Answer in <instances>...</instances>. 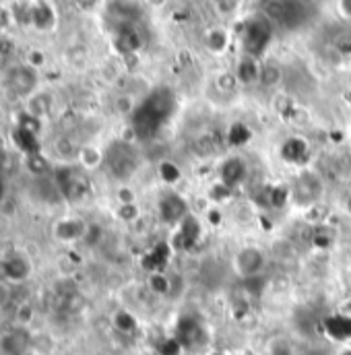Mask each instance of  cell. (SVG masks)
Wrapping results in <instances>:
<instances>
[{
  "label": "cell",
  "instance_id": "cell-1",
  "mask_svg": "<svg viewBox=\"0 0 351 355\" xmlns=\"http://www.w3.org/2000/svg\"><path fill=\"white\" fill-rule=\"evenodd\" d=\"M174 107V97L168 89H160L155 91L153 95H149L145 99V103L141 107L135 110V116H132V124H135V130L141 135V137H149L157 130V126L164 122L166 116H170Z\"/></svg>",
  "mask_w": 351,
  "mask_h": 355
},
{
  "label": "cell",
  "instance_id": "cell-2",
  "mask_svg": "<svg viewBox=\"0 0 351 355\" xmlns=\"http://www.w3.org/2000/svg\"><path fill=\"white\" fill-rule=\"evenodd\" d=\"M108 170L118 178V180H128V176L137 170V153L128 143H114L105 151V162Z\"/></svg>",
  "mask_w": 351,
  "mask_h": 355
},
{
  "label": "cell",
  "instance_id": "cell-3",
  "mask_svg": "<svg viewBox=\"0 0 351 355\" xmlns=\"http://www.w3.org/2000/svg\"><path fill=\"white\" fill-rule=\"evenodd\" d=\"M87 223L81 217H75V215L60 217L52 225V238L58 244H77V242H83L85 236H87Z\"/></svg>",
  "mask_w": 351,
  "mask_h": 355
},
{
  "label": "cell",
  "instance_id": "cell-4",
  "mask_svg": "<svg viewBox=\"0 0 351 355\" xmlns=\"http://www.w3.org/2000/svg\"><path fill=\"white\" fill-rule=\"evenodd\" d=\"M323 190H325V186H323L320 178L312 174V172H304L302 176L296 180V184L291 188V198L300 207H312L320 198Z\"/></svg>",
  "mask_w": 351,
  "mask_h": 355
},
{
  "label": "cell",
  "instance_id": "cell-5",
  "mask_svg": "<svg viewBox=\"0 0 351 355\" xmlns=\"http://www.w3.org/2000/svg\"><path fill=\"white\" fill-rule=\"evenodd\" d=\"M0 279L2 281H6V283H10V285H21V283H25V281H29L31 279V275H33V265H31V261L25 257V254H21V252H12V254H8L2 263H0Z\"/></svg>",
  "mask_w": 351,
  "mask_h": 355
},
{
  "label": "cell",
  "instance_id": "cell-6",
  "mask_svg": "<svg viewBox=\"0 0 351 355\" xmlns=\"http://www.w3.org/2000/svg\"><path fill=\"white\" fill-rule=\"evenodd\" d=\"M264 265H266L264 254L259 248H255V246L242 248V250L236 254V259H234V268H236V272H238L244 281L263 275Z\"/></svg>",
  "mask_w": 351,
  "mask_h": 355
},
{
  "label": "cell",
  "instance_id": "cell-7",
  "mask_svg": "<svg viewBox=\"0 0 351 355\" xmlns=\"http://www.w3.org/2000/svg\"><path fill=\"white\" fill-rule=\"evenodd\" d=\"M37 85V75L31 67H12L6 73V87L17 97H29Z\"/></svg>",
  "mask_w": 351,
  "mask_h": 355
},
{
  "label": "cell",
  "instance_id": "cell-8",
  "mask_svg": "<svg viewBox=\"0 0 351 355\" xmlns=\"http://www.w3.org/2000/svg\"><path fill=\"white\" fill-rule=\"evenodd\" d=\"M271 40V27L263 19H252L246 25V33H244V48L248 52V56H259L263 54Z\"/></svg>",
  "mask_w": 351,
  "mask_h": 355
},
{
  "label": "cell",
  "instance_id": "cell-9",
  "mask_svg": "<svg viewBox=\"0 0 351 355\" xmlns=\"http://www.w3.org/2000/svg\"><path fill=\"white\" fill-rule=\"evenodd\" d=\"M31 349V337L25 327H15L0 335V355H23Z\"/></svg>",
  "mask_w": 351,
  "mask_h": 355
},
{
  "label": "cell",
  "instance_id": "cell-10",
  "mask_svg": "<svg viewBox=\"0 0 351 355\" xmlns=\"http://www.w3.org/2000/svg\"><path fill=\"white\" fill-rule=\"evenodd\" d=\"M27 17H29V23L37 29H50L56 21V15L52 10V6L48 2H35L27 8Z\"/></svg>",
  "mask_w": 351,
  "mask_h": 355
},
{
  "label": "cell",
  "instance_id": "cell-11",
  "mask_svg": "<svg viewBox=\"0 0 351 355\" xmlns=\"http://www.w3.org/2000/svg\"><path fill=\"white\" fill-rule=\"evenodd\" d=\"M310 155V147L304 139L300 137H291L283 143L281 147V157L287 162V164H300L304 162L306 157Z\"/></svg>",
  "mask_w": 351,
  "mask_h": 355
},
{
  "label": "cell",
  "instance_id": "cell-12",
  "mask_svg": "<svg viewBox=\"0 0 351 355\" xmlns=\"http://www.w3.org/2000/svg\"><path fill=\"white\" fill-rule=\"evenodd\" d=\"M244 176H246V164L240 157H232L221 166V172H219L221 180L219 182L225 184L228 188H234L244 180Z\"/></svg>",
  "mask_w": 351,
  "mask_h": 355
},
{
  "label": "cell",
  "instance_id": "cell-13",
  "mask_svg": "<svg viewBox=\"0 0 351 355\" xmlns=\"http://www.w3.org/2000/svg\"><path fill=\"white\" fill-rule=\"evenodd\" d=\"M160 211H162L164 221L168 223H182L186 219V202L176 194H170L162 200Z\"/></svg>",
  "mask_w": 351,
  "mask_h": 355
},
{
  "label": "cell",
  "instance_id": "cell-14",
  "mask_svg": "<svg viewBox=\"0 0 351 355\" xmlns=\"http://www.w3.org/2000/svg\"><path fill=\"white\" fill-rule=\"evenodd\" d=\"M116 48L122 52V54H135L139 48H141V37L137 33L135 27L130 25H120L118 29V37H116Z\"/></svg>",
  "mask_w": 351,
  "mask_h": 355
},
{
  "label": "cell",
  "instance_id": "cell-15",
  "mask_svg": "<svg viewBox=\"0 0 351 355\" xmlns=\"http://www.w3.org/2000/svg\"><path fill=\"white\" fill-rule=\"evenodd\" d=\"M236 77L240 83L244 85H250V83H257L261 79V64L257 62L255 56H244L238 64V71H236Z\"/></svg>",
  "mask_w": 351,
  "mask_h": 355
},
{
  "label": "cell",
  "instance_id": "cell-16",
  "mask_svg": "<svg viewBox=\"0 0 351 355\" xmlns=\"http://www.w3.org/2000/svg\"><path fill=\"white\" fill-rule=\"evenodd\" d=\"M77 162H79V166L85 168V170H95V168H99V166L105 162V153H101L99 149H95V147H91V145H85V147L79 149Z\"/></svg>",
  "mask_w": 351,
  "mask_h": 355
},
{
  "label": "cell",
  "instance_id": "cell-17",
  "mask_svg": "<svg viewBox=\"0 0 351 355\" xmlns=\"http://www.w3.org/2000/svg\"><path fill=\"white\" fill-rule=\"evenodd\" d=\"M281 79H283V71H281V67L277 62L261 64V79L259 81H261L263 87H275V85L281 83Z\"/></svg>",
  "mask_w": 351,
  "mask_h": 355
},
{
  "label": "cell",
  "instance_id": "cell-18",
  "mask_svg": "<svg viewBox=\"0 0 351 355\" xmlns=\"http://www.w3.org/2000/svg\"><path fill=\"white\" fill-rule=\"evenodd\" d=\"M289 196H291V190H287L285 186H273V188L266 190V202L273 209L285 207V202L289 200Z\"/></svg>",
  "mask_w": 351,
  "mask_h": 355
},
{
  "label": "cell",
  "instance_id": "cell-19",
  "mask_svg": "<svg viewBox=\"0 0 351 355\" xmlns=\"http://www.w3.org/2000/svg\"><path fill=\"white\" fill-rule=\"evenodd\" d=\"M312 244L316 248H329L331 244H335V232L329 225H316L312 232Z\"/></svg>",
  "mask_w": 351,
  "mask_h": 355
},
{
  "label": "cell",
  "instance_id": "cell-20",
  "mask_svg": "<svg viewBox=\"0 0 351 355\" xmlns=\"http://www.w3.org/2000/svg\"><path fill=\"white\" fill-rule=\"evenodd\" d=\"M149 289L157 295H168L172 293V279L162 272H153L149 277Z\"/></svg>",
  "mask_w": 351,
  "mask_h": 355
},
{
  "label": "cell",
  "instance_id": "cell-21",
  "mask_svg": "<svg viewBox=\"0 0 351 355\" xmlns=\"http://www.w3.org/2000/svg\"><path fill=\"white\" fill-rule=\"evenodd\" d=\"M114 327L120 331V333H124V335H128V333H132L135 329H137V320H135V316L132 314H128V312H118L116 316H114Z\"/></svg>",
  "mask_w": 351,
  "mask_h": 355
},
{
  "label": "cell",
  "instance_id": "cell-22",
  "mask_svg": "<svg viewBox=\"0 0 351 355\" xmlns=\"http://www.w3.org/2000/svg\"><path fill=\"white\" fill-rule=\"evenodd\" d=\"M116 215L124 223H135L141 217V211H139V205L137 202H130V205H118Z\"/></svg>",
  "mask_w": 351,
  "mask_h": 355
},
{
  "label": "cell",
  "instance_id": "cell-23",
  "mask_svg": "<svg viewBox=\"0 0 351 355\" xmlns=\"http://www.w3.org/2000/svg\"><path fill=\"white\" fill-rule=\"evenodd\" d=\"M207 46H209V50L211 52H223L225 50V46H228V35L221 31V29H213L211 33H209V37H207Z\"/></svg>",
  "mask_w": 351,
  "mask_h": 355
},
{
  "label": "cell",
  "instance_id": "cell-24",
  "mask_svg": "<svg viewBox=\"0 0 351 355\" xmlns=\"http://www.w3.org/2000/svg\"><path fill=\"white\" fill-rule=\"evenodd\" d=\"M264 355H293V349H291L289 341H285V339H275V341L268 343L266 354Z\"/></svg>",
  "mask_w": 351,
  "mask_h": 355
},
{
  "label": "cell",
  "instance_id": "cell-25",
  "mask_svg": "<svg viewBox=\"0 0 351 355\" xmlns=\"http://www.w3.org/2000/svg\"><path fill=\"white\" fill-rule=\"evenodd\" d=\"M248 139H250V132L246 130V126H242V124L232 126V130H230V141H232L234 145H242V143H246Z\"/></svg>",
  "mask_w": 351,
  "mask_h": 355
},
{
  "label": "cell",
  "instance_id": "cell-26",
  "mask_svg": "<svg viewBox=\"0 0 351 355\" xmlns=\"http://www.w3.org/2000/svg\"><path fill=\"white\" fill-rule=\"evenodd\" d=\"M215 83H217V87L221 89V91H234L236 83H238V77L234 73H221Z\"/></svg>",
  "mask_w": 351,
  "mask_h": 355
},
{
  "label": "cell",
  "instance_id": "cell-27",
  "mask_svg": "<svg viewBox=\"0 0 351 355\" xmlns=\"http://www.w3.org/2000/svg\"><path fill=\"white\" fill-rule=\"evenodd\" d=\"M116 198H118V202H120V205H130V202H137L135 190H132V188H126V186L118 188V192H116Z\"/></svg>",
  "mask_w": 351,
  "mask_h": 355
},
{
  "label": "cell",
  "instance_id": "cell-28",
  "mask_svg": "<svg viewBox=\"0 0 351 355\" xmlns=\"http://www.w3.org/2000/svg\"><path fill=\"white\" fill-rule=\"evenodd\" d=\"M10 287H12L10 283L0 279V310H4L10 304Z\"/></svg>",
  "mask_w": 351,
  "mask_h": 355
},
{
  "label": "cell",
  "instance_id": "cell-29",
  "mask_svg": "<svg viewBox=\"0 0 351 355\" xmlns=\"http://www.w3.org/2000/svg\"><path fill=\"white\" fill-rule=\"evenodd\" d=\"M160 172H162L164 180L168 178V174L172 176V182H176V180L180 178V170L176 168L174 164H170V162H164V164H162V168H160Z\"/></svg>",
  "mask_w": 351,
  "mask_h": 355
},
{
  "label": "cell",
  "instance_id": "cell-30",
  "mask_svg": "<svg viewBox=\"0 0 351 355\" xmlns=\"http://www.w3.org/2000/svg\"><path fill=\"white\" fill-rule=\"evenodd\" d=\"M238 6V0H217V8L221 12H234Z\"/></svg>",
  "mask_w": 351,
  "mask_h": 355
},
{
  "label": "cell",
  "instance_id": "cell-31",
  "mask_svg": "<svg viewBox=\"0 0 351 355\" xmlns=\"http://www.w3.org/2000/svg\"><path fill=\"white\" fill-rule=\"evenodd\" d=\"M8 21H10V15H8V10H4V8L0 6V31L8 27Z\"/></svg>",
  "mask_w": 351,
  "mask_h": 355
},
{
  "label": "cell",
  "instance_id": "cell-32",
  "mask_svg": "<svg viewBox=\"0 0 351 355\" xmlns=\"http://www.w3.org/2000/svg\"><path fill=\"white\" fill-rule=\"evenodd\" d=\"M341 10H343L348 17H351V0H341Z\"/></svg>",
  "mask_w": 351,
  "mask_h": 355
},
{
  "label": "cell",
  "instance_id": "cell-33",
  "mask_svg": "<svg viewBox=\"0 0 351 355\" xmlns=\"http://www.w3.org/2000/svg\"><path fill=\"white\" fill-rule=\"evenodd\" d=\"M4 192H6V184H4V178L0 174V202L4 200Z\"/></svg>",
  "mask_w": 351,
  "mask_h": 355
},
{
  "label": "cell",
  "instance_id": "cell-34",
  "mask_svg": "<svg viewBox=\"0 0 351 355\" xmlns=\"http://www.w3.org/2000/svg\"><path fill=\"white\" fill-rule=\"evenodd\" d=\"M23 355H44V354H40L37 349H33V347H31L29 352H25V354H23Z\"/></svg>",
  "mask_w": 351,
  "mask_h": 355
},
{
  "label": "cell",
  "instance_id": "cell-35",
  "mask_svg": "<svg viewBox=\"0 0 351 355\" xmlns=\"http://www.w3.org/2000/svg\"><path fill=\"white\" fill-rule=\"evenodd\" d=\"M345 209H348V213L351 215V194H350V198H348V202H345Z\"/></svg>",
  "mask_w": 351,
  "mask_h": 355
},
{
  "label": "cell",
  "instance_id": "cell-36",
  "mask_svg": "<svg viewBox=\"0 0 351 355\" xmlns=\"http://www.w3.org/2000/svg\"><path fill=\"white\" fill-rule=\"evenodd\" d=\"M149 2H153L155 6H162L164 4V0H149Z\"/></svg>",
  "mask_w": 351,
  "mask_h": 355
},
{
  "label": "cell",
  "instance_id": "cell-37",
  "mask_svg": "<svg viewBox=\"0 0 351 355\" xmlns=\"http://www.w3.org/2000/svg\"><path fill=\"white\" fill-rule=\"evenodd\" d=\"M339 355H351V349H343Z\"/></svg>",
  "mask_w": 351,
  "mask_h": 355
},
{
  "label": "cell",
  "instance_id": "cell-38",
  "mask_svg": "<svg viewBox=\"0 0 351 355\" xmlns=\"http://www.w3.org/2000/svg\"><path fill=\"white\" fill-rule=\"evenodd\" d=\"M348 99H350V101H351V91H350V93H348Z\"/></svg>",
  "mask_w": 351,
  "mask_h": 355
},
{
  "label": "cell",
  "instance_id": "cell-39",
  "mask_svg": "<svg viewBox=\"0 0 351 355\" xmlns=\"http://www.w3.org/2000/svg\"><path fill=\"white\" fill-rule=\"evenodd\" d=\"M217 355H223V354H217Z\"/></svg>",
  "mask_w": 351,
  "mask_h": 355
}]
</instances>
